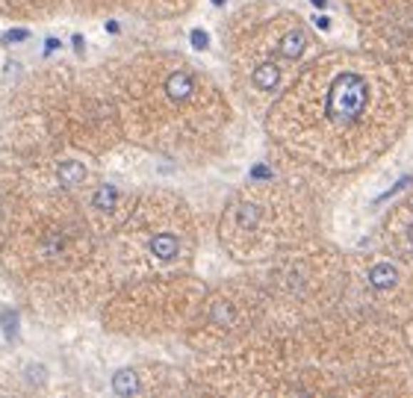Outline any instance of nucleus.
<instances>
[{
	"label": "nucleus",
	"mask_w": 413,
	"mask_h": 398,
	"mask_svg": "<svg viewBox=\"0 0 413 398\" xmlns=\"http://www.w3.org/2000/svg\"><path fill=\"white\" fill-rule=\"evenodd\" d=\"M0 257L45 304H92L113 277L106 233L92 210L59 195L27 198Z\"/></svg>",
	"instance_id": "4"
},
{
	"label": "nucleus",
	"mask_w": 413,
	"mask_h": 398,
	"mask_svg": "<svg viewBox=\"0 0 413 398\" xmlns=\"http://www.w3.org/2000/svg\"><path fill=\"white\" fill-rule=\"evenodd\" d=\"M345 301L342 310L384 322L389 327H413V257L393 248L345 257Z\"/></svg>",
	"instance_id": "10"
},
{
	"label": "nucleus",
	"mask_w": 413,
	"mask_h": 398,
	"mask_svg": "<svg viewBox=\"0 0 413 398\" xmlns=\"http://www.w3.org/2000/svg\"><path fill=\"white\" fill-rule=\"evenodd\" d=\"M222 44L233 92L260 116H266L301 65L319 53L304 18L275 4L239 9L222 27Z\"/></svg>",
	"instance_id": "5"
},
{
	"label": "nucleus",
	"mask_w": 413,
	"mask_h": 398,
	"mask_svg": "<svg viewBox=\"0 0 413 398\" xmlns=\"http://www.w3.org/2000/svg\"><path fill=\"white\" fill-rule=\"evenodd\" d=\"M319 207L307 186L295 180H257L230 195L219 221L222 248L251 265L316 239Z\"/></svg>",
	"instance_id": "6"
},
{
	"label": "nucleus",
	"mask_w": 413,
	"mask_h": 398,
	"mask_svg": "<svg viewBox=\"0 0 413 398\" xmlns=\"http://www.w3.org/2000/svg\"><path fill=\"white\" fill-rule=\"evenodd\" d=\"M56 6V0H0V15L6 18H36Z\"/></svg>",
	"instance_id": "13"
},
{
	"label": "nucleus",
	"mask_w": 413,
	"mask_h": 398,
	"mask_svg": "<svg viewBox=\"0 0 413 398\" xmlns=\"http://www.w3.org/2000/svg\"><path fill=\"white\" fill-rule=\"evenodd\" d=\"M24 204H27V195L21 189L18 177L12 171H0V254L6 248L9 233L15 228L21 210H24Z\"/></svg>",
	"instance_id": "11"
},
{
	"label": "nucleus",
	"mask_w": 413,
	"mask_h": 398,
	"mask_svg": "<svg viewBox=\"0 0 413 398\" xmlns=\"http://www.w3.org/2000/svg\"><path fill=\"white\" fill-rule=\"evenodd\" d=\"M106 248L113 269L127 277L189 272L198 251V218L171 192L127 198L116 225L106 230Z\"/></svg>",
	"instance_id": "7"
},
{
	"label": "nucleus",
	"mask_w": 413,
	"mask_h": 398,
	"mask_svg": "<svg viewBox=\"0 0 413 398\" xmlns=\"http://www.w3.org/2000/svg\"><path fill=\"white\" fill-rule=\"evenodd\" d=\"M106 77L130 142L180 163H201L222 150L233 121L230 98L192 59L142 51L110 65Z\"/></svg>",
	"instance_id": "3"
},
{
	"label": "nucleus",
	"mask_w": 413,
	"mask_h": 398,
	"mask_svg": "<svg viewBox=\"0 0 413 398\" xmlns=\"http://www.w3.org/2000/svg\"><path fill=\"white\" fill-rule=\"evenodd\" d=\"M263 118L275 150L298 174L322 180L360 174L413 118V62L366 44L319 51Z\"/></svg>",
	"instance_id": "1"
},
{
	"label": "nucleus",
	"mask_w": 413,
	"mask_h": 398,
	"mask_svg": "<svg viewBox=\"0 0 413 398\" xmlns=\"http://www.w3.org/2000/svg\"><path fill=\"white\" fill-rule=\"evenodd\" d=\"M207 286L189 272L127 277L103 304V325L124 337H186Z\"/></svg>",
	"instance_id": "9"
},
{
	"label": "nucleus",
	"mask_w": 413,
	"mask_h": 398,
	"mask_svg": "<svg viewBox=\"0 0 413 398\" xmlns=\"http://www.w3.org/2000/svg\"><path fill=\"white\" fill-rule=\"evenodd\" d=\"M213 392L260 395H381L407 392L404 342L396 327L355 310L269 330L210 360Z\"/></svg>",
	"instance_id": "2"
},
{
	"label": "nucleus",
	"mask_w": 413,
	"mask_h": 398,
	"mask_svg": "<svg viewBox=\"0 0 413 398\" xmlns=\"http://www.w3.org/2000/svg\"><path fill=\"white\" fill-rule=\"evenodd\" d=\"M345 275H349L345 254L319 239H307L263 262L254 277L269 298L272 322L277 330L342 310Z\"/></svg>",
	"instance_id": "8"
},
{
	"label": "nucleus",
	"mask_w": 413,
	"mask_h": 398,
	"mask_svg": "<svg viewBox=\"0 0 413 398\" xmlns=\"http://www.w3.org/2000/svg\"><path fill=\"white\" fill-rule=\"evenodd\" d=\"M384 245L413 257V195L404 198L384 221Z\"/></svg>",
	"instance_id": "12"
}]
</instances>
